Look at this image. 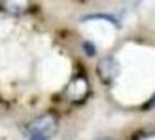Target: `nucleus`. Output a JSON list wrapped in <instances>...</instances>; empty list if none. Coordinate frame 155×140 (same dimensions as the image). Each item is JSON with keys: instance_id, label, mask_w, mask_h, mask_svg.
<instances>
[{"instance_id": "nucleus-1", "label": "nucleus", "mask_w": 155, "mask_h": 140, "mask_svg": "<svg viewBox=\"0 0 155 140\" xmlns=\"http://www.w3.org/2000/svg\"><path fill=\"white\" fill-rule=\"evenodd\" d=\"M59 129V119L55 114H42L34 118L32 121L28 123L27 127V133L28 135H34V136H42L48 140L49 136H53Z\"/></svg>"}, {"instance_id": "nucleus-2", "label": "nucleus", "mask_w": 155, "mask_h": 140, "mask_svg": "<svg viewBox=\"0 0 155 140\" xmlns=\"http://www.w3.org/2000/svg\"><path fill=\"white\" fill-rule=\"evenodd\" d=\"M91 87L85 76H74L72 82H68L66 89H64V98L70 102H83L89 97Z\"/></svg>"}, {"instance_id": "nucleus-3", "label": "nucleus", "mask_w": 155, "mask_h": 140, "mask_svg": "<svg viewBox=\"0 0 155 140\" xmlns=\"http://www.w3.org/2000/svg\"><path fill=\"white\" fill-rule=\"evenodd\" d=\"M119 72H121V65H119V61L115 59V57L108 55V57H102V59L98 61L97 74H98V78L104 83H114L115 80H117Z\"/></svg>"}, {"instance_id": "nucleus-4", "label": "nucleus", "mask_w": 155, "mask_h": 140, "mask_svg": "<svg viewBox=\"0 0 155 140\" xmlns=\"http://www.w3.org/2000/svg\"><path fill=\"white\" fill-rule=\"evenodd\" d=\"M28 2H21V0H8V2H0V8L8 13H13V15H21L28 10Z\"/></svg>"}, {"instance_id": "nucleus-5", "label": "nucleus", "mask_w": 155, "mask_h": 140, "mask_svg": "<svg viewBox=\"0 0 155 140\" xmlns=\"http://www.w3.org/2000/svg\"><path fill=\"white\" fill-rule=\"evenodd\" d=\"M83 48L87 49V51H85L87 55H95V45H93V44H87V42H85V44H83Z\"/></svg>"}, {"instance_id": "nucleus-6", "label": "nucleus", "mask_w": 155, "mask_h": 140, "mask_svg": "<svg viewBox=\"0 0 155 140\" xmlns=\"http://www.w3.org/2000/svg\"><path fill=\"white\" fill-rule=\"evenodd\" d=\"M153 106H155V95H153V97L150 98V102L146 104V108H153Z\"/></svg>"}, {"instance_id": "nucleus-7", "label": "nucleus", "mask_w": 155, "mask_h": 140, "mask_svg": "<svg viewBox=\"0 0 155 140\" xmlns=\"http://www.w3.org/2000/svg\"><path fill=\"white\" fill-rule=\"evenodd\" d=\"M28 140H45L42 136H34V135H28Z\"/></svg>"}, {"instance_id": "nucleus-8", "label": "nucleus", "mask_w": 155, "mask_h": 140, "mask_svg": "<svg viewBox=\"0 0 155 140\" xmlns=\"http://www.w3.org/2000/svg\"><path fill=\"white\" fill-rule=\"evenodd\" d=\"M98 140H115V138H110V136H104V138H98Z\"/></svg>"}]
</instances>
